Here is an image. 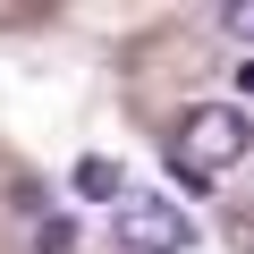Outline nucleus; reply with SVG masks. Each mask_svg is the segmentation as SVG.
I'll use <instances>...</instances> for the list:
<instances>
[{
	"label": "nucleus",
	"mask_w": 254,
	"mask_h": 254,
	"mask_svg": "<svg viewBox=\"0 0 254 254\" xmlns=\"http://www.w3.org/2000/svg\"><path fill=\"white\" fill-rule=\"evenodd\" d=\"M246 110L237 102H195L187 119H178V144H170V178L187 187V195H203L212 178H229L237 161H246Z\"/></svg>",
	"instance_id": "obj_1"
},
{
	"label": "nucleus",
	"mask_w": 254,
	"mask_h": 254,
	"mask_svg": "<svg viewBox=\"0 0 254 254\" xmlns=\"http://www.w3.org/2000/svg\"><path fill=\"white\" fill-rule=\"evenodd\" d=\"M110 237H119V254H187L195 246L187 203H170V195H119L110 203Z\"/></svg>",
	"instance_id": "obj_2"
},
{
	"label": "nucleus",
	"mask_w": 254,
	"mask_h": 254,
	"mask_svg": "<svg viewBox=\"0 0 254 254\" xmlns=\"http://www.w3.org/2000/svg\"><path fill=\"white\" fill-rule=\"evenodd\" d=\"M76 195H93V203H119L127 187H119V170H110L102 153H85V161H76Z\"/></svg>",
	"instance_id": "obj_3"
},
{
	"label": "nucleus",
	"mask_w": 254,
	"mask_h": 254,
	"mask_svg": "<svg viewBox=\"0 0 254 254\" xmlns=\"http://www.w3.org/2000/svg\"><path fill=\"white\" fill-rule=\"evenodd\" d=\"M34 254H76V220L68 212H43L34 220Z\"/></svg>",
	"instance_id": "obj_4"
}]
</instances>
